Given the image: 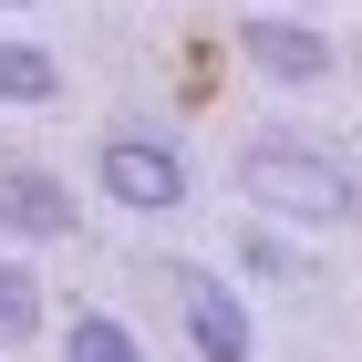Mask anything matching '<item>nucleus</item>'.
I'll return each instance as SVG.
<instances>
[{"label": "nucleus", "instance_id": "obj_1", "mask_svg": "<svg viewBox=\"0 0 362 362\" xmlns=\"http://www.w3.org/2000/svg\"><path fill=\"white\" fill-rule=\"evenodd\" d=\"M238 187H249L269 218H290V228H332V218H352L362 176L341 166L332 145H310V135H259L249 156H238Z\"/></svg>", "mask_w": 362, "mask_h": 362}, {"label": "nucleus", "instance_id": "obj_2", "mask_svg": "<svg viewBox=\"0 0 362 362\" xmlns=\"http://www.w3.org/2000/svg\"><path fill=\"white\" fill-rule=\"evenodd\" d=\"M166 290H176V321H187V341H197L207 362H249V310H238V290H228V279L166 269Z\"/></svg>", "mask_w": 362, "mask_h": 362}, {"label": "nucleus", "instance_id": "obj_3", "mask_svg": "<svg viewBox=\"0 0 362 362\" xmlns=\"http://www.w3.org/2000/svg\"><path fill=\"white\" fill-rule=\"evenodd\" d=\"M104 197L114 207H176L187 197V156L176 145H145V135H114L104 145Z\"/></svg>", "mask_w": 362, "mask_h": 362}, {"label": "nucleus", "instance_id": "obj_4", "mask_svg": "<svg viewBox=\"0 0 362 362\" xmlns=\"http://www.w3.org/2000/svg\"><path fill=\"white\" fill-rule=\"evenodd\" d=\"M0 228L21 238H73V187L52 166H0Z\"/></svg>", "mask_w": 362, "mask_h": 362}, {"label": "nucleus", "instance_id": "obj_5", "mask_svg": "<svg viewBox=\"0 0 362 362\" xmlns=\"http://www.w3.org/2000/svg\"><path fill=\"white\" fill-rule=\"evenodd\" d=\"M238 42H249V62L269 73V83H321V73H332V42L300 31V21H249Z\"/></svg>", "mask_w": 362, "mask_h": 362}, {"label": "nucleus", "instance_id": "obj_6", "mask_svg": "<svg viewBox=\"0 0 362 362\" xmlns=\"http://www.w3.org/2000/svg\"><path fill=\"white\" fill-rule=\"evenodd\" d=\"M52 93H62V62L42 42H11L0 31V104H52Z\"/></svg>", "mask_w": 362, "mask_h": 362}, {"label": "nucleus", "instance_id": "obj_7", "mask_svg": "<svg viewBox=\"0 0 362 362\" xmlns=\"http://www.w3.org/2000/svg\"><path fill=\"white\" fill-rule=\"evenodd\" d=\"M42 332V279L21 259H0V341H31Z\"/></svg>", "mask_w": 362, "mask_h": 362}, {"label": "nucleus", "instance_id": "obj_8", "mask_svg": "<svg viewBox=\"0 0 362 362\" xmlns=\"http://www.w3.org/2000/svg\"><path fill=\"white\" fill-rule=\"evenodd\" d=\"M62 362H145V352H135V332H124V321H104V310H93V321H73Z\"/></svg>", "mask_w": 362, "mask_h": 362}]
</instances>
